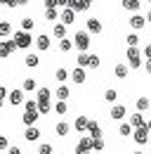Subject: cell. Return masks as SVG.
I'll return each instance as SVG.
<instances>
[{"label":"cell","instance_id":"6da1fadb","mask_svg":"<svg viewBox=\"0 0 151 154\" xmlns=\"http://www.w3.org/2000/svg\"><path fill=\"white\" fill-rule=\"evenodd\" d=\"M90 43H92V36H90L87 31H76L73 33V45L80 52H87V50H90Z\"/></svg>","mask_w":151,"mask_h":154},{"label":"cell","instance_id":"7a4b0ae2","mask_svg":"<svg viewBox=\"0 0 151 154\" xmlns=\"http://www.w3.org/2000/svg\"><path fill=\"white\" fill-rule=\"evenodd\" d=\"M12 40H14V45H17V48L26 50V48H31V43H33V36H31L28 31H17V33L12 36Z\"/></svg>","mask_w":151,"mask_h":154},{"label":"cell","instance_id":"3957f363","mask_svg":"<svg viewBox=\"0 0 151 154\" xmlns=\"http://www.w3.org/2000/svg\"><path fill=\"white\" fill-rule=\"evenodd\" d=\"M125 57H128L130 69H139V66H142V55H139V50H137V48H128Z\"/></svg>","mask_w":151,"mask_h":154},{"label":"cell","instance_id":"277c9868","mask_svg":"<svg viewBox=\"0 0 151 154\" xmlns=\"http://www.w3.org/2000/svg\"><path fill=\"white\" fill-rule=\"evenodd\" d=\"M76 154H92V137H90V135H85V137L78 140V145H76Z\"/></svg>","mask_w":151,"mask_h":154},{"label":"cell","instance_id":"5b68a950","mask_svg":"<svg viewBox=\"0 0 151 154\" xmlns=\"http://www.w3.org/2000/svg\"><path fill=\"white\" fill-rule=\"evenodd\" d=\"M85 31L90 33V36H99L102 31H104V26H102V21L94 19V17H90V19L85 21Z\"/></svg>","mask_w":151,"mask_h":154},{"label":"cell","instance_id":"8992f818","mask_svg":"<svg viewBox=\"0 0 151 154\" xmlns=\"http://www.w3.org/2000/svg\"><path fill=\"white\" fill-rule=\"evenodd\" d=\"M149 128L147 126H142V128H135V133H132V140L137 142V145H147L149 142Z\"/></svg>","mask_w":151,"mask_h":154},{"label":"cell","instance_id":"52a82bcc","mask_svg":"<svg viewBox=\"0 0 151 154\" xmlns=\"http://www.w3.org/2000/svg\"><path fill=\"white\" fill-rule=\"evenodd\" d=\"M14 50H17L14 40H0V59H7Z\"/></svg>","mask_w":151,"mask_h":154},{"label":"cell","instance_id":"ba28073f","mask_svg":"<svg viewBox=\"0 0 151 154\" xmlns=\"http://www.w3.org/2000/svg\"><path fill=\"white\" fill-rule=\"evenodd\" d=\"M40 128L38 126H26V131H24V140L26 142H36V140H40Z\"/></svg>","mask_w":151,"mask_h":154},{"label":"cell","instance_id":"9c48e42d","mask_svg":"<svg viewBox=\"0 0 151 154\" xmlns=\"http://www.w3.org/2000/svg\"><path fill=\"white\" fill-rule=\"evenodd\" d=\"M7 100H10V104H12V107H19V104H24V102H26V100H24V90H21V88H14V90L7 95Z\"/></svg>","mask_w":151,"mask_h":154},{"label":"cell","instance_id":"30bf717a","mask_svg":"<svg viewBox=\"0 0 151 154\" xmlns=\"http://www.w3.org/2000/svg\"><path fill=\"white\" fill-rule=\"evenodd\" d=\"M59 21H61V24H66V26H69V24H73V21H76V10L64 7V10H61V14H59Z\"/></svg>","mask_w":151,"mask_h":154},{"label":"cell","instance_id":"8fae6325","mask_svg":"<svg viewBox=\"0 0 151 154\" xmlns=\"http://www.w3.org/2000/svg\"><path fill=\"white\" fill-rule=\"evenodd\" d=\"M144 26H147V17H142V14H132L130 17V29L139 31V29H144Z\"/></svg>","mask_w":151,"mask_h":154},{"label":"cell","instance_id":"7c38bea8","mask_svg":"<svg viewBox=\"0 0 151 154\" xmlns=\"http://www.w3.org/2000/svg\"><path fill=\"white\" fill-rule=\"evenodd\" d=\"M130 126H132V128H142V126H147L144 114H142V112H135V114L130 116Z\"/></svg>","mask_w":151,"mask_h":154},{"label":"cell","instance_id":"4fadbf2b","mask_svg":"<svg viewBox=\"0 0 151 154\" xmlns=\"http://www.w3.org/2000/svg\"><path fill=\"white\" fill-rule=\"evenodd\" d=\"M113 74H116V78H120V81H125V78L130 76V66H128V64H116V69H113Z\"/></svg>","mask_w":151,"mask_h":154},{"label":"cell","instance_id":"5bb4252c","mask_svg":"<svg viewBox=\"0 0 151 154\" xmlns=\"http://www.w3.org/2000/svg\"><path fill=\"white\" fill-rule=\"evenodd\" d=\"M52 33H55V38H57V40L66 38V24H61V21L52 24Z\"/></svg>","mask_w":151,"mask_h":154},{"label":"cell","instance_id":"9a60e30c","mask_svg":"<svg viewBox=\"0 0 151 154\" xmlns=\"http://www.w3.org/2000/svg\"><path fill=\"white\" fill-rule=\"evenodd\" d=\"M36 100L38 102H50V100H52V90H50V88H38Z\"/></svg>","mask_w":151,"mask_h":154},{"label":"cell","instance_id":"2e32d148","mask_svg":"<svg viewBox=\"0 0 151 154\" xmlns=\"http://www.w3.org/2000/svg\"><path fill=\"white\" fill-rule=\"evenodd\" d=\"M87 123H90L87 116H78V119L73 121V128L78 131V133H85V131H87Z\"/></svg>","mask_w":151,"mask_h":154},{"label":"cell","instance_id":"e0dca14e","mask_svg":"<svg viewBox=\"0 0 151 154\" xmlns=\"http://www.w3.org/2000/svg\"><path fill=\"white\" fill-rule=\"evenodd\" d=\"M38 119H40V114H38V112H24V116H21V121H24L26 126H36Z\"/></svg>","mask_w":151,"mask_h":154},{"label":"cell","instance_id":"ac0fdd59","mask_svg":"<svg viewBox=\"0 0 151 154\" xmlns=\"http://www.w3.org/2000/svg\"><path fill=\"white\" fill-rule=\"evenodd\" d=\"M71 78H73V83H78V85H80V83H85V69H83V66H76L73 71H71Z\"/></svg>","mask_w":151,"mask_h":154},{"label":"cell","instance_id":"d6986e66","mask_svg":"<svg viewBox=\"0 0 151 154\" xmlns=\"http://www.w3.org/2000/svg\"><path fill=\"white\" fill-rule=\"evenodd\" d=\"M90 64H92V52H80L78 55V66L90 69Z\"/></svg>","mask_w":151,"mask_h":154},{"label":"cell","instance_id":"ffe728a7","mask_svg":"<svg viewBox=\"0 0 151 154\" xmlns=\"http://www.w3.org/2000/svg\"><path fill=\"white\" fill-rule=\"evenodd\" d=\"M50 43H52V40H50V36L40 33V36L36 38V48H38V50H50Z\"/></svg>","mask_w":151,"mask_h":154},{"label":"cell","instance_id":"44dd1931","mask_svg":"<svg viewBox=\"0 0 151 154\" xmlns=\"http://www.w3.org/2000/svg\"><path fill=\"white\" fill-rule=\"evenodd\" d=\"M55 131H57V135H59V137H66V135L71 133V126H69L66 121H59V123L55 126Z\"/></svg>","mask_w":151,"mask_h":154},{"label":"cell","instance_id":"7402d4cb","mask_svg":"<svg viewBox=\"0 0 151 154\" xmlns=\"http://www.w3.org/2000/svg\"><path fill=\"white\" fill-rule=\"evenodd\" d=\"M55 78L59 81V83H66V81L71 78V71H69V69H64V66H59V69L55 71Z\"/></svg>","mask_w":151,"mask_h":154},{"label":"cell","instance_id":"603a6c76","mask_svg":"<svg viewBox=\"0 0 151 154\" xmlns=\"http://www.w3.org/2000/svg\"><path fill=\"white\" fill-rule=\"evenodd\" d=\"M123 116H125V107H123V104H113L111 107V119L113 121H120Z\"/></svg>","mask_w":151,"mask_h":154},{"label":"cell","instance_id":"cb8c5ba5","mask_svg":"<svg viewBox=\"0 0 151 154\" xmlns=\"http://www.w3.org/2000/svg\"><path fill=\"white\" fill-rule=\"evenodd\" d=\"M24 64H26L28 69H33V66H38V64H40V57H38L36 52H28V55L24 57Z\"/></svg>","mask_w":151,"mask_h":154},{"label":"cell","instance_id":"d4e9b609","mask_svg":"<svg viewBox=\"0 0 151 154\" xmlns=\"http://www.w3.org/2000/svg\"><path fill=\"white\" fill-rule=\"evenodd\" d=\"M87 133H90V137H102V126L97 121H90L87 123Z\"/></svg>","mask_w":151,"mask_h":154},{"label":"cell","instance_id":"484cf974","mask_svg":"<svg viewBox=\"0 0 151 154\" xmlns=\"http://www.w3.org/2000/svg\"><path fill=\"white\" fill-rule=\"evenodd\" d=\"M69 95H71V90H69L64 83H61V85L55 90V97H57V100H64V102H66V100H69Z\"/></svg>","mask_w":151,"mask_h":154},{"label":"cell","instance_id":"4316f807","mask_svg":"<svg viewBox=\"0 0 151 154\" xmlns=\"http://www.w3.org/2000/svg\"><path fill=\"white\" fill-rule=\"evenodd\" d=\"M139 0H123V10H128V12H135L137 14V10H139Z\"/></svg>","mask_w":151,"mask_h":154},{"label":"cell","instance_id":"83f0119b","mask_svg":"<svg viewBox=\"0 0 151 154\" xmlns=\"http://www.w3.org/2000/svg\"><path fill=\"white\" fill-rule=\"evenodd\" d=\"M147 109H151L149 97H137V112H147Z\"/></svg>","mask_w":151,"mask_h":154},{"label":"cell","instance_id":"f1b7e54d","mask_svg":"<svg viewBox=\"0 0 151 154\" xmlns=\"http://www.w3.org/2000/svg\"><path fill=\"white\" fill-rule=\"evenodd\" d=\"M55 112H57L59 116H64L66 112H69V104H66L64 100H57V102H55Z\"/></svg>","mask_w":151,"mask_h":154},{"label":"cell","instance_id":"f546056e","mask_svg":"<svg viewBox=\"0 0 151 154\" xmlns=\"http://www.w3.org/2000/svg\"><path fill=\"white\" fill-rule=\"evenodd\" d=\"M21 90H24V93H31V90H36V78H24V83H21Z\"/></svg>","mask_w":151,"mask_h":154},{"label":"cell","instance_id":"4dcf8cb0","mask_svg":"<svg viewBox=\"0 0 151 154\" xmlns=\"http://www.w3.org/2000/svg\"><path fill=\"white\" fill-rule=\"evenodd\" d=\"M12 33V24L10 21H0V38H7Z\"/></svg>","mask_w":151,"mask_h":154},{"label":"cell","instance_id":"1f68e13d","mask_svg":"<svg viewBox=\"0 0 151 154\" xmlns=\"http://www.w3.org/2000/svg\"><path fill=\"white\" fill-rule=\"evenodd\" d=\"M45 19L47 21H52V24H57V21H59V10H45Z\"/></svg>","mask_w":151,"mask_h":154},{"label":"cell","instance_id":"d6a6232c","mask_svg":"<svg viewBox=\"0 0 151 154\" xmlns=\"http://www.w3.org/2000/svg\"><path fill=\"white\" fill-rule=\"evenodd\" d=\"M118 133L123 135V137H130V135L135 133V128H132L130 123H120V128H118Z\"/></svg>","mask_w":151,"mask_h":154},{"label":"cell","instance_id":"836d02e7","mask_svg":"<svg viewBox=\"0 0 151 154\" xmlns=\"http://www.w3.org/2000/svg\"><path fill=\"white\" fill-rule=\"evenodd\" d=\"M71 48H73V40L71 38H61L59 40V50H61V52H69Z\"/></svg>","mask_w":151,"mask_h":154},{"label":"cell","instance_id":"e575fe53","mask_svg":"<svg viewBox=\"0 0 151 154\" xmlns=\"http://www.w3.org/2000/svg\"><path fill=\"white\" fill-rule=\"evenodd\" d=\"M33 26H36V21L31 19V17H24V19H21V31H28V33H31Z\"/></svg>","mask_w":151,"mask_h":154},{"label":"cell","instance_id":"d590c367","mask_svg":"<svg viewBox=\"0 0 151 154\" xmlns=\"http://www.w3.org/2000/svg\"><path fill=\"white\" fill-rule=\"evenodd\" d=\"M24 112H38V100H26L24 102ZM40 114V112H38Z\"/></svg>","mask_w":151,"mask_h":154},{"label":"cell","instance_id":"8d00e7d4","mask_svg":"<svg viewBox=\"0 0 151 154\" xmlns=\"http://www.w3.org/2000/svg\"><path fill=\"white\" fill-rule=\"evenodd\" d=\"M104 100H106V102H109V104H113V102H116V100H118V93H116V90H113V88H109V90H106V93H104Z\"/></svg>","mask_w":151,"mask_h":154},{"label":"cell","instance_id":"74e56055","mask_svg":"<svg viewBox=\"0 0 151 154\" xmlns=\"http://www.w3.org/2000/svg\"><path fill=\"white\" fill-rule=\"evenodd\" d=\"M38 112L40 114H50L52 112V102H38Z\"/></svg>","mask_w":151,"mask_h":154},{"label":"cell","instance_id":"f35d334b","mask_svg":"<svg viewBox=\"0 0 151 154\" xmlns=\"http://www.w3.org/2000/svg\"><path fill=\"white\" fill-rule=\"evenodd\" d=\"M128 48H137V45H139V36H137V33H128Z\"/></svg>","mask_w":151,"mask_h":154},{"label":"cell","instance_id":"ab89813d","mask_svg":"<svg viewBox=\"0 0 151 154\" xmlns=\"http://www.w3.org/2000/svg\"><path fill=\"white\" fill-rule=\"evenodd\" d=\"M104 149V140L102 137H92V152H102Z\"/></svg>","mask_w":151,"mask_h":154},{"label":"cell","instance_id":"60d3db41","mask_svg":"<svg viewBox=\"0 0 151 154\" xmlns=\"http://www.w3.org/2000/svg\"><path fill=\"white\" fill-rule=\"evenodd\" d=\"M38 154H52V145H47V142H43V145L38 147Z\"/></svg>","mask_w":151,"mask_h":154},{"label":"cell","instance_id":"b9f144b4","mask_svg":"<svg viewBox=\"0 0 151 154\" xmlns=\"http://www.w3.org/2000/svg\"><path fill=\"white\" fill-rule=\"evenodd\" d=\"M2 149H10V140L5 137V135H0V152Z\"/></svg>","mask_w":151,"mask_h":154},{"label":"cell","instance_id":"7bdbcfd3","mask_svg":"<svg viewBox=\"0 0 151 154\" xmlns=\"http://www.w3.org/2000/svg\"><path fill=\"white\" fill-rule=\"evenodd\" d=\"M43 5H45V10H55V7H57V0H43Z\"/></svg>","mask_w":151,"mask_h":154},{"label":"cell","instance_id":"ee69618b","mask_svg":"<svg viewBox=\"0 0 151 154\" xmlns=\"http://www.w3.org/2000/svg\"><path fill=\"white\" fill-rule=\"evenodd\" d=\"M10 95V93H7V88H5V85H0V107H2V102H5V97Z\"/></svg>","mask_w":151,"mask_h":154},{"label":"cell","instance_id":"f6af8a7d","mask_svg":"<svg viewBox=\"0 0 151 154\" xmlns=\"http://www.w3.org/2000/svg\"><path fill=\"white\" fill-rule=\"evenodd\" d=\"M7 154H21V149H19L17 145H10V149H7Z\"/></svg>","mask_w":151,"mask_h":154},{"label":"cell","instance_id":"bcb514c9","mask_svg":"<svg viewBox=\"0 0 151 154\" xmlns=\"http://www.w3.org/2000/svg\"><path fill=\"white\" fill-rule=\"evenodd\" d=\"M142 55H144V57H147V59H151V45H147V48L142 50Z\"/></svg>","mask_w":151,"mask_h":154},{"label":"cell","instance_id":"7dc6e473","mask_svg":"<svg viewBox=\"0 0 151 154\" xmlns=\"http://www.w3.org/2000/svg\"><path fill=\"white\" fill-rule=\"evenodd\" d=\"M144 69H147V74H151V59H147V62H144Z\"/></svg>","mask_w":151,"mask_h":154},{"label":"cell","instance_id":"c3c4849f","mask_svg":"<svg viewBox=\"0 0 151 154\" xmlns=\"http://www.w3.org/2000/svg\"><path fill=\"white\" fill-rule=\"evenodd\" d=\"M5 5H7V7H19V5H17V0H7Z\"/></svg>","mask_w":151,"mask_h":154},{"label":"cell","instance_id":"681fc988","mask_svg":"<svg viewBox=\"0 0 151 154\" xmlns=\"http://www.w3.org/2000/svg\"><path fill=\"white\" fill-rule=\"evenodd\" d=\"M17 5H19V7H24V5H28V0H17Z\"/></svg>","mask_w":151,"mask_h":154},{"label":"cell","instance_id":"f907efd6","mask_svg":"<svg viewBox=\"0 0 151 154\" xmlns=\"http://www.w3.org/2000/svg\"><path fill=\"white\" fill-rule=\"evenodd\" d=\"M147 128H149V131H151V116H149V119H147Z\"/></svg>","mask_w":151,"mask_h":154},{"label":"cell","instance_id":"816d5d0a","mask_svg":"<svg viewBox=\"0 0 151 154\" xmlns=\"http://www.w3.org/2000/svg\"><path fill=\"white\" fill-rule=\"evenodd\" d=\"M147 21H149V24H151V10H149V14H147Z\"/></svg>","mask_w":151,"mask_h":154},{"label":"cell","instance_id":"f5cc1de1","mask_svg":"<svg viewBox=\"0 0 151 154\" xmlns=\"http://www.w3.org/2000/svg\"><path fill=\"white\" fill-rule=\"evenodd\" d=\"M132 154H144V152H139V149H137V152H132Z\"/></svg>","mask_w":151,"mask_h":154},{"label":"cell","instance_id":"db71d44e","mask_svg":"<svg viewBox=\"0 0 151 154\" xmlns=\"http://www.w3.org/2000/svg\"><path fill=\"white\" fill-rule=\"evenodd\" d=\"M0 2H2V5H5V2H7V0H0Z\"/></svg>","mask_w":151,"mask_h":154},{"label":"cell","instance_id":"11a10c76","mask_svg":"<svg viewBox=\"0 0 151 154\" xmlns=\"http://www.w3.org/2000/svg\"><path fill=\"white\" fill-rule=\"evenodd\" d=\"M149 116H151V109H149Z\"/></svg>","mask_w":151,"mask_h":154},{"label":"cell","instance_id":"9f6ffc18","mask_svg":"<svg viewBox=\"0 0 151 154\" xmlns=\"http://www.w3.org/2000/svg\"><path fill=\"white\" fill-rule=\"evenodd\" d=\"M90 2H94V0H90Z\"/></svg>","mask_w":151,"mask_h":154},{"label":"cell","instance_id":"6f0895ef","mask_svg":"<svg viewBox=\"0 0 151 154\" xmlns=\"http://www.w3.org/2000/svg\"><path fill=\"white\" fill-rule=\"evenodd\" d=\"M149 2H151V0H149Z\"/></svg>","mask_w":151,"mask_h":154}]
</instances>
